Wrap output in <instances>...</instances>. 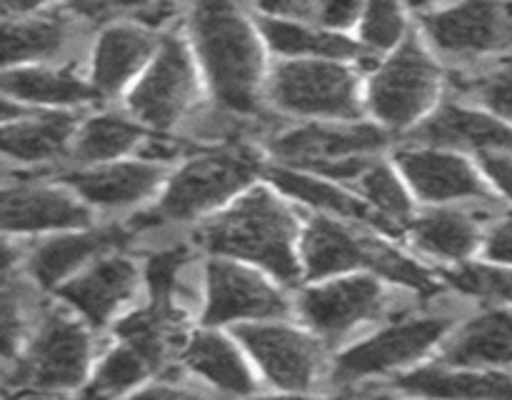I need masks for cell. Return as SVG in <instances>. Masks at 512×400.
I'll return each instance as SVG.
<instances>
[{
	"label": "cell",
	"mask_w": 512,
	"mask_h": 400,
	"mask_svg": "<svg viewBox=\"0 0 512 400\" xmlns=\"http://www.w3.org/2000/svg\"><path fill=\"white\" fill-rule=\"evenodd\" d=\"M75 20L63 10L0 18V70L48 65L73 45Z\"/></svg>",
	"instance_id": "20"
},
{
	"label": "cell",
	"mask_w": 512,
	"mask_h": 400,
	"mask_svg": "<svg viewBox=\"0 0 512 400\" xmlns=\"http://www.w3.org/2000/svg\"><path fill=\"white\" fill-rule=\"evenodd\" d=\"M138 268L128 258H103L85 273L60 285V298L68 300L88 323L105 325L115 310L135 293Z\"/></svg>",
	"instance_id": "23"
},
{
	"label": "cell",
	"mask_w": 512,
	"mask_h": 400,
	"mask_svg": "<svg viewBox=\"0 0 512 400\" xmlns=\"http://www.w3.org/2000/svg\"><path fill=\"white\" fill-rule=\"evenodd\" d=\"M90 223L88 203L65 185H8L0 188V233L78 230Z\"/></svg>",
	"instance_id": "18"
},
{
	"label": "cell",
	"mask_w": 512,
	"mask_h": 400,
	"mask_svg": "<svg viewBox=\"0 0 512 400\" xmlns=\"http://www.w3.org/2000/svg\"><path fill=\"white\" fill-rule=\"evenodd\" d=\"M415 243L428 253L448 260H465L480 243V228L473 215L455 208H435L410 223Z\"/></svg>",
	"instance_id": "31"
},
{
	"label": "cell",
	"mask_w": 512,
	"mask_h": 400,
	"mask_svg": "<svg viewBox=\"0 0 512 400\" xmlns=\"http://www.w3.org/2000/svg\"><path fill=\"white\" fill-rule=\"evenodd\" d=\"M288 313V300L255 270L233 260L208 263V305L205 323L223 325L235 320H275Z\"/></svg>",
	"instance_id": "16"
},
{
	"label": "cell",
	"mask_w": 512,
	"mask_h": 400,
	"mask_svg": "<svg viewBox=\"0 0 512 400\" xmlns=\"http://www.w3.org/2000/svg\"><path fill=\"white\" fill-rule=\"evenodd\" d=\"M383 305V288L370 275H350L313 285L303 290L298 300L305 323L325 338H338L363 320L375 318Z\"/></svg>",
	"instance_id": "19"
},
{
	"label": "cell",
	"mask_w": 512,
	"mask_h": 400,
	"mask_svg": "<svg viewBox=\"0 0 512 400\" xmlns=\"http://www.w3.org/2000/svg\"><path fill=\"white\" fill-rule=\"evenodd\" d=\"M445 83L443 63L413 28L398 48L375 60L365 80V113L390 135H408L443 103Z\"/></svg>",
	"instance_id": "4"
},
{
	"label": "cell",
	"mask_w": 512,
	"mask_h": 400,
	"mask_svg": "<svg viewBox=\"0 0 512 400\" xmlns=\"http://www.w3.org/2000/svg\"><path fill=\"white\" fill-rule=\"evenodd\" d=\"M263 180L275 185L280 193L290 195V198L300 200L305 205H313L318 210H325L330 215H340L345 220H358V223L373 225V228L395 230L363 195L350 193L348 188H343V183L325 178V175L310 173V170L295 168V165L265 160Z\"/></svg>",
	"instance_id": "21"
},
{
	"label": "cell",
	"mask_w": 512,
	"mask_h": 400,
	"mask_svg": "<svg viewBox=\"0 0 512 400\" xmlns=\"http://www.w3.org/2000/svg\"><path fill=\"white\" fill-rule=\"evenodd\" d=\"M355 188L358 193L388 220L393 228L398 223H408L413 220V198H410V185L400 175L398 165L393 160H383L375 155L363 173L355 178Z\"/></svg>",
	"instance_id": "32"
},
{
	"label": "cell",
	"mask_w": 512,
	"mask_h": 400,
	"mask_svg": "<svg viewBox=\"0 0 512 400\" xmlns=\"http://www.w3.org/2000/svg\"><path fill=\"white\" fill-rule=\"evenodd\" d=\"M60 3L65 13L95 28H103L115 20H140L158 28L175 8L163 0H60Z\"/></svg>",
	"instance_id": "35"
},
{
	"label": "cell",
	"mask_w": 512,
	"mask_h": 400,
	"mask_svg": "<svg viewBox=\"0 0 512 400\" xmlns=\"http://www.w3.org/2000/svg\"><path fill=\"white\" fill-rule=\"evenodd\" d=\"M48 0H0V18H15V15L40 13Z\"/></svg>",
	"instance_id": "45"
},
{
	"label": "cell",
	"mask_w": 512,
	"mask_h": 400,
	"mask_svg": "<svg viewBox=\"0 0 512 400\" xmlns=\"http://www.w3.org/2000/svg\"><path fill=\"white\" fill-rule=\"evenodd\" d=\"M178 323L180 315L178 310H175V305L150 303L148 308L138 310V313L120 320L118 335L123 343H130L133 348H138L140 353L148 355V358L160 368V363H163L165 355H168L170 345L175 343Z\"/></svg>",
	"instance_id": "33"
},
{
	"label": "cell",
	"mask_w": 512,
	"mask_h": 400,
	"mask_svg": "<svg viewBox=\"0 0 512 400\" xmlns=\"http://www.w3.org/2000/svg\"><path fill=\"white\" fill-rule=\"evenodd\" d=\"M185 363L225 393L248 395L255 390L253 375L240 358L238 348L225 335L213 330L198 333L190 340L185 348Z\"/></svg>",
	"instance_id": "30"
},
{
	"label": "cell",
	"mask_w": 512,
	"mask_h": 400,
	"mask_svg": "<svg viewBox=\"0 0 512 400\" xmlns=\"http://www.w3.org/2000/svg\"><path fill=\"white\" fill-rule=\"evenodd\" d=\"M78 123L75 110H45L0 123V155L18 163H50L63 158L70 155Z\"/></svg>",
	"instance_id": "24"
},
{
	"label": "cell",
	"mask_w": 512,
	"mask_h": 400,
	"mask_svg": "<svg viewBox=\"0 0 512 400\" xmlns=\"http://www.w3.org/2000/svg\"><path fill=\"white\" fill-rule=\"evenodd\" d=\"M400 390L430 398H512V375L473 373L443 365L413 370L395 380Z\"/></svg>",
	"instance_id": "29"
},
{
	"label": "cell",
	"mask_w": 512,
	"mask_h": 400,
	"mask_svg": "<svg viewBox=\"0 0 512 400\" xmlns=\"http://www.w3.org/2000/svg\"><path fill=\"white\" fill-rule=\"evenodd\" d=\"M163 30L140 20H115L98 28L90 55V85L98 103L115 100L140 78L158 53Z\"/></svg>",
	"instance_id": "11"
},
{
	"label": "cell",
	"mask_w": 512,
	"mask_h": 400,
	"mask_svg": "<svg viewBox=\"0 0 512 400\" xmlns=\"http://www.w3.org/2000/svg\"><path fill=\"white\" fill-rule=\"evenodd\" d=\"M163 3H170V5H180V3H193V0H163Z\"/></svg>",
	"instance_id": "50"
},
{
	"label": "cell",
	"mask_w": 512,
	"mask_h": 400,
	"mask_svg": "<svg viewBox=\"0 0 512 400\" xmlns=\"http://www.w3.org/2000/svg\"><path fill=\"white\" fill-rule=\"evenodd\" d=\"M148 133L150 130L138 118H133L128 110H123V113L100 110V113L80 120L73 145H70V155L75 158L78 168L130 158V155H138Z\"/></svg>",
	"instance_id": "27"
},
{
	"label": "cell",
	"mask_w": 512,
	"mask_h": 400,
	"mask_svg": "<svg viewBox=\"0 0 512 400\" xmlns=\"http://www.w3.org/2000/svg\"><path fill=\"white\" fill-rule=\"evenodd\" d=\"M188 258L190 253L185 245H173V248H163L155 255H150L148 265H145V278H148L153 303L173 305L175 280H178L180 268H183Z\"/></svg>",
	"instance_id": "39"
},
{
	"label": "cell",
	"mask_w": 512,
	"mask_h": 400,
	"mask_svg": "<svg viewBox=\"0 0 512 400\" xmlns=\"http://www.w3.org/2000/svg\"><path fill=\"white\" fill-rule=\"evenodd\" d=\"M193 238L210 253L260 265L283 283L300 278L298 225L288 205L263 185L243 190L223 213L205 220Z\"/></svg>",
	"instance_id": "2"
},
{
	"label": "cell",
	"mask_w": 512,
	"mask_h": 400,
	"mask_svg": "<svg viewBox=\"0 0 512 400\" xmlns=\"http://www.w3.org/2000/svg\"><path fill=\"white\" fill-rule=\"evenodd\" d=\"M63 185H68L83 203L103 210L130 208L143 203L168 180V168L145 158H120L98 165H83L65 173Z\"/></svg>",
	"instance_id": "17"
},
{
	"label": "cell",
	"mask_w": 512,
	"mask_h": 400,
	"mask_svg": "<svg viewBox=\"0 0 512 400\" xmlns=\"http://www.w3.org/2000/svg\"><path fill=\"white\" fill-rule=\"evenodd\" d=\"M478 165L483 168L485 178L512 200V153H480Z\"/></svg>",
	"instance_id": "43"
},
{
	"label": "cell",
	"mask_w": 512,
	"mask_h": 400,
	"mask_svg": "<svg viewBox=\"0 0 512 400\" xmlns=\"http://www.w3.org/2000/svg\"><path fill=\"white\" fill-rule=\"evenodd\" d=\"M300 260L310 278H325L333 273H348V270L365 268L395 280V283L410 285L415 290L430 293L435 290L433 275L403 253L390 248L383 240L365 238L353 233L345 225L318 215L305 228L303 243H300Z\"/></svg>",
	"instance_id": "7"
},
{
	"label": "cell",
	"mask_w": 512,
	"mask_h": 400,
	"mask_svg": "<svg viewBox=\"0 0 512 400\" xmlns=\"http://www.w3.org/2000/svg\"><path fill=\"white\" fill-rule=\"evenodd\" d=\"M363 8L365 0H315L310 20L328 30L350 33L353 28H358Z\"/></svg>",
	"instance_id": "40"
},
{
	"label": "cell",
	"mask_w": 512,
	"mask_h": 400,
	"mask_svg": "<svg viewBox=\"0 0 512 400\" xmlns=\"http://www.w3.org/2000/svg\"><path fill=\"white\" fill-rule=\"evenodd\" d=\"M158 365L148 358L145 353H140L138 348H133L130 343L120 340L118 348L110 350L105 355V360L100 363L98 375L93 380V388L90 393L95 395H118L130 390L133 385H138L140 380L148 378Z\"/></svg>",
	"instance_id": "36"
},
{
	"label": "cell",
	"mask_w": 512,
	"mask_h": 400,
	"mask_svg": "<svg viewBox=\"0 0 512 400\" xmlns=\"http://www.w3.org/2000/svg\"><path fill=\"white\" fill-rule=\"evenodd\" d=\"M405 140L473 155L512 153V125L470 100H443Z\"/></svg>",
	"instance_id": "13"
},
{
	"label": "cell",
	"mask_w": 512,
	"mask_h": 400,
	"mask_svg": "<svg viewBox=\"0 0 512 400\" xmlns=\"http://www.w3.org/2000/svg\"><path fill=\"white\" fill-rule=\"evenodd\" d=\"M23 115H28V105L18 103V100H13V98H8L5 93H0V123L23 118Z\"/></svg>",
	"instance_id": "46"
},
{
	"label": "cell",
	"mask_w": 512,
	"mask_h": 400,
	"mask_svg": "<svg viewBox=\"0 0 512 400\" xmlns=\"http://www.w3.org/2000/svg\"><path fill=\"white\" fill-rule=\"evenodd\" d=\"M485 255L495 263L512 265V215H505L485 240Z\"/></svg>",
	"instance_id": "44"
},
{
	"label": "cell",
	"mask_w": 512,
	"mask_h": 400,
	"mask_svg": "<svg viewBox=\"0 0 512 400\" xmlns=\"http://www.w3.org/2000/svg\"><path fill=\"white\" fill-rule=\"evenodd\" d=\"M203 90L208 88L185 28L165 30L158 53L125 93V110L153 133H173L200 113Z\"/></svg>",
	"instance_id": "6"
},
{
	"label": "cell",
	"mask_w": 512,
	"mask_h": 400,
	"mask_svg": "<svg viewBox=\"0 0 512 400\" xmlns=\"http://www.w3.org/2000/svg\"><path fill=\"white\" fill-rule=\"evenodd\" d=\"M263 155L245 140L198 148L165 180L163 193L153 208L135 215L133 228L190 220L238 198L258 178H263Z\"/></svg>",
	"instance_id": "3"
},
{
	"label": "cell",
	"mask_w": 512,
	"mask_h": 400,
	"mask_svg": "<svg viewBox=\"0 0 512 400\" xmlns=\"http://www.w3.org/2000/svg\"><path fill=\"white\" fill-rule=\"evenodd\" d=\"M23 338V310L13 290L0 288V358H13Z\"/></svg>",
	"instance_id": "41"
},
{
	"label": "cell",
	"mask_w": 512,
	"mask_h": 400,
	"mask_svg": "<svg viewBox=\"0 0 512 400\" xmlns=\"http://www.w3.org/2000/svg\"><path fill=\"white\" fill-rule=\"evenodd\" d=\"M393 135L370 118L363 120H300L265 140L270 160L295 168L318 170L360 155H380Z\"/></svg>",
	"instance_id": "8"
},
{
	"label": "cell",
	"mask_w": 512,
	"mask_h": 400,
	"mask_svg": "<svg viewBox=\"0 0 512 400\" xmlns=\"http://www.w3.org/2000/svg\"><path fill=\"white\" fill-rule=\"evenodd\" d=\"M418 33L438 58L480 60L512 48V18L500 0H453L418 15Z\"/></svg>",
	"instance_id": "9"
},
{
	"label": "cell",
	"mask_w": 512,
	"mask_h": 400,
	"mask_svg": "<svg viewBox=\"0 0 512 400\" xmlns=\"http://www.w3.org/2000/svg\"><path fill=\"white\" fill-rule=\"evenodd\" d=\"M448 318H413L380 330L365 343L355 345L335 360V380L355 383L368 375L388 373L400 365L413 363L415 358L433 348L448 330Z\"/></svg>",
	"instance_id": "15"
},
{
	"label": "cell",
	"mask_w": 512,
	"mask_h": 400,
	"mask_svg": "<svg viewBox=\"0 0 512 400\" xmlns=\"http://www.w3.org/2000/svg\"><path fill=\"white\" fill-rule=\"evenodd\" d=\"M0 93L23 105L48 110H73L80 105L98 103L90 80L80 78L68 68L53 65H20L0 70Z\"/></svg>",
	"instance_id": "26"
},
{
	"label": "cell",
	"mask_w": 512,
	"mask_h": 400,
	"mask_svg": "<svg viewBox=\"0 0 512 400\" xmlns=\"http://www.w3.org/2000/svg\"><path fill=\"white\" fill-rule=\"evenodd\" d=\"M403 3L410 13L423 15V13H430V10H435V8H443V5L453 3V0H403Z\"/></svg>",
	"instance_id": "47"
},
{
	"label": "cell",
	"mask_w": 512,
	"mask_h": 400,
	"mask_svg": "<svg viewBox=\"0 0 512 400\" xmlns=\"http://www.w3.org/2000/svg\"><path fill=\"white\" fill-rule=\"evenodd\" d=\"M265 103L273 115L300 120H363L365 80L358 63L278 58L270 65Z\"/></svg>",
	"instance_id": "5"
},
{
	"label": "cell",
	"mask_w": 512,
	"mask_h": 400,
	"mask_svg": "<svg viewBox=\"0 0 512 400\" xmlns=\"http://www.w3.org/2000/svg\"><path fill=\"white\" fill-rule=\"evenodd\" d=\"M250 5L258 18L310 20L315 0H250Z\"/></svg>",
	"instance_id": "42"
},
{
	"label": "cell",
	"mask_w": 512,
	"mask_h": 400,
	"mask_svg": "<svg viewBox=\"0 0 512 400\" xmlns=\"http://www.w3.org/2000/svg\"><path fill=\"white\" fill-rule=\"evenodd\" d=\"M455 85L460 95L470 98V103L483 105L512 125V55L500 60L488 73L460 78Z\"/></svg>",
	"instance_id": "37"
},
{
	"label": "cell",
	"mask_w": 512,
	"mask_h": 400,
	"mask_svg": "<svg viewBox=\"0 0 512 400\" xmlns=\"http://www.w3.org/2000/svg\"><path fill=\"white\" fill-rule=\"evenodd\" d=\"M15 260H18V250H15L8 240L0 238V275L8 273L15 265Z\"/></svg>",
	"instance_id": "48"
},
{
	"label": "cell",
	"mask_w": 512,
	"mask_h": 400,
	"mask_svg": "<svg viewBox=\"0 0 512 400\" xmlns=\"http://www.w3.org/2000/svg\"><path fill=\"white\" fill-rule=\"evenodd\" d=\"M355 40L370 58H383L398 48L408 33L410 20L403 0H365L363 15L358 20Z\"/></svg>",
	"instance_id": "34"
},
{
	"label": "cell",
	"mask_w": 512,
	"mask_h": 400,
	"mask_svg": "<svg viewBox=\"0 0 512 400\" xmlns=\"http://www.w3.org/2000/svg\"><path fill=\"white\" fill-rule=\"evenodd\" d=\"M193 53L215 108L243 120L268 123L265 103L268 45L240 0H193L185 20Z\"/></svg>",
	"instance_id": "1"
},
{
	"label": "cell",
	"mask_w": 512,
	"mask_h": 400,
	"mask_svg": "<svg viewBox=\"0 0 512 400\" xmlns=\"http://www.w3.org/2000/svg\"><path fill=\"white\" fill-rule=\"evenodd\" d=\"M443 360L458 368L512 363V310H488L458 330L445 345Z\"/></svg>",
	"instance_id": "28"
},
{
	"label": "cell",
	"mask_w": 512,
	"mask_h": 400,
	"mask_svg": "<svg viewBox=\"0 0 512 400\" xmlns=\"http://www.w3.org/2000/svg\"><path fill=\"white\" fill-rule=\"evenodd\" d=\"M258 28L263 33L268 53L275 58H328V60H373L355 38L338 30H328L313 20H288V18H258Z\"/></svg>",
	"instance_id": "25"
},
{
	"label": "cell",
	"mask_w": 512,
	"mask_h": 400,
	"mask_svg": "<svg viewBox=\"0 0 512 400\" xmlns=\"http://www.w3.org/2000/svg\"><path fill=\"white\" fill-rule=\"evenodd\" d=\"M128 238L130 230L123 225H103V228L55 235L33 250L28 263L30 273L45 288H58L90 258H100L113 248H120L128 243Z\"/></svg>",
	"instance_id": "22"
},
{
	"label": "cell",
	"mask_w": 512,
	"mask_h": 400,
	"mask_svg": "<svg viewBox=\"0 0 512 400\" xmlns=\"http://www.w3.org/2000/svg\"><path fill=\"white\" fill-rule=\"evenodd\" d=\"M393 163L415 195L425 203L448 205L455 200H490L483 168L453 148L405 143L393 153Z\"/></svg>",
	"instance_id": "10"
},
{
	"label": "cell",
	"mask_w": 512,
	"mask_h": 400,
	"mask_svg": "<svg viewBox=\"0 0 512 400\" xmlns=\"http://www.w3.org/2000/svg\"><path fill=\"white\" fill-rule=\"evenodd\" d=\"M240 343L258 360L265 378L280 390H308L315 383L323 350L318 340L288 325L248 323L235 330Z\"/></svg>",
	"instance_id": "14"
},
{
	"label": "cell",
	"mask_w": 512,
	"mask_h": 400,
	"mask_svg": "<svg viewBox=\"0 0 512 400\" xmlns=\"http://www.w3.org/2000/svg\"><path fill=\"white\" fill-rule=\"evenodd\" d=\"M150 393H153V395H165V390H150ZM170 393H173V395H180V390H170Z\"/></svg>",
	"instance_id": "49"
},
{
	"label": "cell",
	"mask_w": 512,
	"mask_h": 400,
	"mask_svg": "<svg viewBox=\"0 0 512 400\" xmlns=\"http://www.w3.org/2000/svg\"><path fill=\"white\" fill-rule=\"evenodd\" d=\"M90 340L80 323L50 313L15 373V383L35 390H68L88 373Z\"/></svg>",
	"instance_id": "12"
},
{
	"label": "cell",
	"mask_w": 512,
	"mask_h": 400,
	"mask_svg": "<svg viewBox=\"0 0 512 400\" xmlns=\"http://www.w3.org/2000/svg\"><path fill=\"white\" fill-rule=\"evenodd\" d=\"M445 278H448L455 288L465 290V293L512 303V270L510 268L465 265V268L455 270V273H448Z\"/></svg>",
	"instance_id": "38"
}]
</instances>
